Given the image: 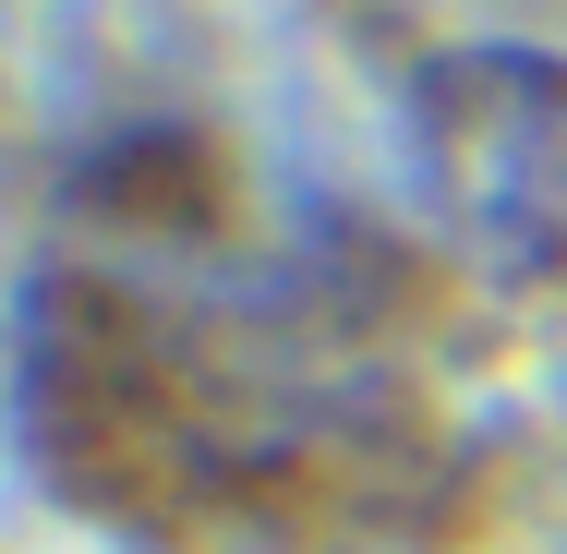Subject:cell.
Here are the masks:
<instances>
[{"mask_svg": "<svg viewBox=\"0 0 567 554\" xmlns=\"http://www.w3.org/2000/svg\"><path fill=\"white\" fill-rule=\"evenodd\" d=\"M12 422L73 519L157 554H386L471 494L411 241L206 121H121L61 169Z\"/></svg>", "mask_w": 567, "mask_h": 554, "instance_id": "1", "label": "cell"}]
</instances>
